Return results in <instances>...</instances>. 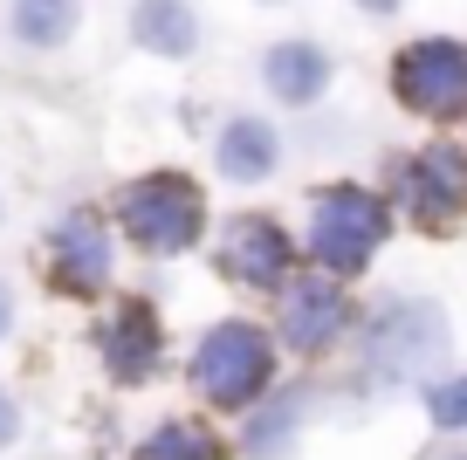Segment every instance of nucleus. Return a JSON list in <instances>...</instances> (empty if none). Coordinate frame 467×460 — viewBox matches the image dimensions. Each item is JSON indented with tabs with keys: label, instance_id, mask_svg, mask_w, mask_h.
Returning <instances> with one entry per match:
<instances>
[{
	"label": "nucleus",
	"instance_id": "20e7f679",
	"mask_svg": "<svg viewBox=\"0 0 467 460\" xmlns=\"http://www.w3.org/2000/svg\"><path fill=\"white\" fill-rule=\"evenodd\" d=\"M447 350H453L447 309H440V302H426V296H392L379 317L365 323V371H371V385L433 378Z\"/></svg>",
	"mask_w": 467,
	"mask_h": 460
},
{
	"label": "nucleus",
	"instance_id": "39448f33",
	"mask_svg": "<svg viewBox=\"0 0 467 460\" xmlns=\"http://www.w3.org/2000/svg\"><path fill=\"white\" fill-rule=\"evenodd\" d=\"M392 97L399 110L426 124H461L467 117V42L453 35H420L392 56Z\"/></svg>",
	"mask_w": 467,
	"mask_h": 460
},
{
	"label": "nucleus",
	"instance_id": "f257e3e1",
	"mask_svg": "<svg viewBox=\"0 0 467 460\" xmlns=\"http://www.w3.org/2000/svg\"><path fill=\"white\" fill-rule=\"evenodd\" d=\"M117 234L151 261H172V255H186V247H200V234H206L200 179L172 172V165L124 179V186H117Z\"/></svg>",
	"mask_w": 467,
	"mask_h": 460
},
{
	"label": "nucleus",
	"instance_id": "7ed1b4c3",
	"mask_svg": "<svg viewBox=\"0 0 467 460\" xmlns=\"http://www.w3.org/2000/svg\"><path fill=\"white\" fill-rule=\"evenodd\" d=\"M275 337L248 317H227L192 344V392H200L213 413H248L254 399H268L275 385Z\"/></svg>",
	"mask_w": 467,
	"mask_h": 460
},
{
	"label": "nucleus",
	"instance_id": "dca6fc26",
	"mask_svg": "<svg viewBox=\"0 0 467 460\" xmlns=\"http://www.w3.org/2000/svg\"><path fill=\"white\" fill-rule=\"evenodd\" d=\"M296 426H303V399L282 392V399H268L262 413H248V426H241V454H248V460H282L289 440H296Z\"/></svg>",
	"mask_w": 467,
	"mask_h": 460
},
{
	"label": "nucleus",
	"instance_id": "9d476101",
	"mask_svg": "<svg viewBox=\"0 0 467 460\" xmlns=\"http://www.w3.org/2000/svg\"><path fill=\"white\" fill-rule=\"evenodd\" d=\"M97 358H103V371H110V385H145V378L159 371V358H165L159 309H151L145 296L117 302L110 317L97 323Z\"/></svg>",
	"mask_w": 467,
	"mask_h": 460
},
{
	"label": "nucleus",
	"instance_id": "2eb2a0df",
	"mask_svg": "<svg viewBox=\"0 0 467 460\" xmlns=\"http://www.w3.org/2000/svg\"><path fill=\"white\" fill-rule=\"evenodd\" d=\"M131 460H227V440H220L206 419H159V426L131 446Z\"/></svg>",
	"mask_w": 467,
	"mask_h": 460
},
{
	"label": "nucleus",
	"instance_id": "f8f14e48",
	"mask_svg": "<svg viewBox=\"0 0 467 460\" xmlns=\"http://www.w3.org/2000/svg\"><path fill=\"white\" fill-rule=\"evenodd\" d=\"M213 165L227 186H262V179L282 172V131L268 124V117H227L213 138Z\"/></svg>",
	"mask_w": 467,
	"mask_h": 460
},
{
	"label": "nucleus",
	"instance_id": "412c9836",
	"mask_svg": "<svg viewBox=\"0 0 467 460\" xmlns=\"http://www.w3.org/2000/svg\"><path fill=\"white\" fill-rule=\"evenodd\" d=\"M262 7H282V0H262Z\"/></svg>",
	"mask_w": 467,
	"mask_h": 460
},
{
	"label": "nucleus",
	"instance_id": "6ab92c4d",
	"mask_svg": "<svg viewBox=\"0 0 467 460\" xmlns=\"http://www.w3.org/2000/svg\"><path fill=\"white\" fill-rule=\"evenodd\" d=\"M350 7H365V15H371V21H392V15H399V7H406V0H350Z\"/></svg>",
	"mask_w": 467,
	"mask_h": 460
},
{
	"label": "nucleus",
	"instance_id": "4be33fe9",
	"mask_svg": "<svg viewBox=\"0 0 467 460\" xmlns=\"http://www.w3.org/2000/svg\"><path fill=\"white\" fill-rule=\"evenodd\" d=\"M453 460H467V454H453Z\"/></svg>",
	"mask_w": 467,
	"mask_h": 460
},
{
	"label": "nucleus",
	"instance_id": "ddd939ff",
	"mask_svg": "<svg viewBox=\"0 0 467 460\" xmlns=\"http://www.w3.org/2000/svg\"><path fill=\"white\" fill-rule=\"evenodd\" d=\"M124 35H131V48H145V56H159V62H192L200 42H206L192 0H138Z\"/></svg>",
	"mask_w": 467,
	"mask_h": 460
},
{
	"label": "nucleus",
	"instance_id": "9b49d317",
	"mask_svg": "<svg viewBox=\"0 0 467 460\" xmlns=\"http://www.w3.org/2000/svg\"><path fill=\"white\" fill-rule=\"evenodd\" d=\"M337 83V62L317 35H282V42L262 48V89L282 103V110H317Z\"/></svg>",
	"mask_w": 467,
	"mask_h": 460
},
{
	"label": "nucleus",
	"instance_id": "a211bd4d",
	"mask_svg": "<svg viewBox=\"0 0 467 460\" xmlns=\"http://www.w3.org/2000/svg\"><path fill=\"white\" fill-rule=\"evenodd\" d=\"M15 433H21V399L0 392V446H15Z\"/></svg>",
	"mask_w": 467,
	"mask_h": 460
},
{
	"label": "nucleus",
	"instance_id": "4468645a",
	"mask_svg": "<svg viewBox=\"0 0 467 460\" xmlns=\"http://www.w3.org/2000/svg\"><path fill=\"white\" fill-rule=\"evenodd\" d=\"M7 28H15L21 48L56 56V48H69L76 28H83V0H7Z\"/></svg>",
	"mask_w": 467,
	"mask_h": 460
},
{
	"label": "nucleus",
	"instance_id": "f03ea898",
	"mask_svg": "<svg viewBox=\"0 0 467 460\" xmlns=\"http://www.w3.org/2000/svg\"><path fill=\"white\" fill-rule=\"evenodd\" d=\"M385 241H392V200L385 193L350 186V179L317 186V200H309V255H317L323 275H344V282L365 275Z\"/></svg>",
	"mask_w": 467,
	"mask_h": 460
},
{
	"label": "nucleus",
	"instance_id": "0eeeda50",
	"mask_svg": "<svg viewBox=\"0 0 467 460\" xmlns=\"http://www.w3.org/2000/svg\"><path fill=\"white\" fill-rule=\"evenodd\" d=\"M110 275H117V241H110V227H103L89 206L62 214L56 234H48V282H56L62 296L89 302V296H103V288H110Z\"/></svg>",
	"mask_w": 467,
	"mask_h": 460
},
{
	"label": "nucleus",
	"instance_id": "423d86ee",
	"mask_svg": "<svg viewBox=\"0 0 467 460\" xmlns=\"http://www.w3.org/2000/svg\"><path fill=\"white\" fill-rule=\"evenodd\" d=\"M392 193H399V206H406V220L420 234H461V220H467V152L453 138H433L426 152L399 159Z\"/></svg>",
	"mask_w": 467,
	"mask_h": 460
},
{
	"label": "nucleus",
	"instance_id": "f3484780",
	"mask_svg": "<svg viewBox=\"0 0 467 460\" xmlns=\"http://www.w3.org/2000/svg\"><path fill=\"white\" fill-rule=\"evenodd\" d=\"M426 419H433L440 433H467V371L426 385Z\"/></svg>",
	"mask_w": 467,
	"mask_h": 460
},
{
	"label": "nucleus",
	"instance_id": "1a4fd4ad",
	"mask_svg": "<svg viewBox=\"0 0 467 460\" xmlns=\"http://www.w3.org/2000/svg\"><path fill=\"white\" fill-rule=\"evenodd\" d=\"M296 268V241L275 214H234L220 227V275L241 288H282Z\"/></svg>",
	"mask_w": 467,
	"mask_h": 460
},
{
	"label": "nucleus",
	"instance_id": "aec40b11",
	"mask_svg": "<svg viewBox=\"0 0 467 460\" xmlns=\"http://www.w3.org/2000/svg\"><path fill=\"white\" fill-rule=\"evenodd\" d=\"M7 330H15V288L0 282V344H7Z\"/></svg>",
	"mask_w": 467,
	"mask_h": 460
},
{
	"label": "nucleus",
	"instance_id": "6e6552de",
	"mask_svg": "<svg viewBox=\"0 0 467 460\" xmlns=\"http://www.w3.org/2000/svg\"><path fill=\"white\" fill-rule=\"evenodd\" d=\"M344 330H350V288H344V275H323L317 268V275L282 282V344H289L296 358H323Z\"/></svg>",
	"mask_w": 467,
	"mask_h": 460
}]
</instances>
